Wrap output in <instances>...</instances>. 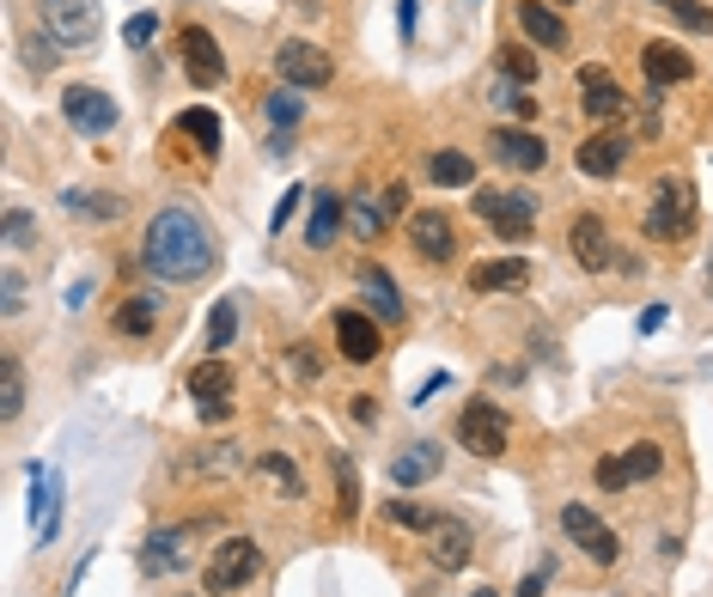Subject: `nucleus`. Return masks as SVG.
Listing matches in <instances>:
<instances>
[{
  "mask_svg": "<svg viewBox=\"0 0 713 597\" xmlns=\"http://www.w3.org/2000/svg\"><path fill=\"white\" fill-rule=\"evenodd\" d=\"M140 256H147V268L159 281H202L214 268V232L189 207H165L147 226V251Z\"/></svg>",
  "mask_w": 713,
  "mask_h": 597,
  "instance_id": "f257e3e1",
  "label": "nucleus"
},
{
  "mask_svg": "<svg viewBox=\"0 0 713 597\" xmlns=\"http://www.w3.org/2000/svg\"><path fill=\"white\" fill-rule=\"evenodd\" d=\"M256 574H263V549H256L251 537H226L214 549V561H207V574H202V591L207 597H226V591L251 586Z\"/></svg>",
  "mask_w": 713,
  "mask_h": 597,
  "instance_id": "f03ea898",
  "label": "nucleus"
},
{
  "mask_svg": "<svg viewBox=\"0 0 713 597\" xmlns=\"http://www.w3.org/2000/svg\"><path fill=\"white\" fill-rule=\"evenodd\" d=\"M458 439L476 451V458H500V451H507V439H512L507 409H500V402H488V397L463 402V414H458Z\"/></svg>",
  "mask_w": 713,
  "mask_h": 597,
  "instance_id": "7ed1b4c3",
  "label": "nucleus"
},
{
  "mask_svg": "<svg viewBox=\"0 0 713 597\" xmlns=\"http://www.w3.org/2000/svg\"><path fill=\"white\" fill-rule=\"evenodd\" d=\"M476 214H482L507 244H518V238H530V226H537V196H525V189H476Z\"/></svg>",
  "mask_w": 713,
  "mask_h": 597,
  "instance_id": "20e7f679",
  "label": "nucleus"
},
{
  "mask_svg": "<svg viewBox=\"0 0 713 597\" xmlns=\"http://www.w3.org/2000/svg\"><path fill=\"white\" fill-rule=\"evenodd\" d=\"M37 19L61 49H80L98 37V0H37Z\"/></svg>",
  "mask_w": 713,
  "mask_h": 597,
  "instance_id": "39448f33",
  "label": "nucleus"
},
{
  "mask_svg": "<svg viewBox=\"0 0 713 597\" xmlns=\"http://www.w3.org/2000/svg\"><path fill=\"white\" fill-rule=\"evenodd\" d=\"M561 530H567V542H579V555L586 561H598V567H616L622 561V542H616V530L604 525L592 506H561Z\"/></svg>",
  "mask_w": 713,
  "mask_h": 597,
  "instance_id": "423d86ee",
  "label": "nucleus"
},
{
  "mask_svg": "<svg viewBox=\"0 0 713 597\" xmlns=\"http://www.w3.org/2000/svg\"><path fill=\"white\" fill-rule=\"evenodd\" d=\"M275 74H281V86L318 92V86L335 80V56H323L318 43H281V49H275Z\"/></svg>",
  "mask_w": 713,
  "mask_h": 597,
  "instance_id": "0eeeda50",
  "label": "nucleus"
},
{
  "mask_svg": "<svg viewBox=\"0 0 713 597\" xmlns=\"http://www.w3.org/2000/svg\"><path fill=\"white\" fill-rule=\"evenodd\" d=\"M646 232H653L658 244L690 238V232H695V189L690 184H665V189H658V202L646 207Z\"/></svg>",
  "mask_w": 713,
  "mask_h": 597,
  "instance_id": "6e6552de",
  "label": "nucleus"
},
{
  "mask_svg": "<svg viewBox=\"0 0 713 597\" xmlns=\"http://www.w3.org/2000/svg\"><path fill=\"white\" fill-rule=\"evenodd\" d=\"M177 56H184L189 86H226V56H219L214 31H202V25H184V31H177Z\"/></svg>",
  "mask_w": 713,
  "mask_h": 597,
  "instance_id": "1a4fd4ad",
  "label": "nucleus"
},
{
  "mask_svg": "<svg viewBox=\"0 0 713 597\" xmlns=\"http://www.w3.org/2000/svg\"><path fill=\"white\" fill-rule=\"evenodd\" d=\"M61 116H68V128L74 135H92V140H104L116 128V104H110V92H92V86H74L68 98H61Z\"/></svg>",
  "mask_w": 713,
  "mask_h": 597,
  "instance_id": "9d476101",
  "label": "nucleus"
},
{
  "mask_svg": "<svg viewBox=\"0 0 713 597\" xmlns=\"http://www.w3.org/2000/svg\"><path fill=\"white\" fill-rule=\"evenodd\" d=\"M409 244H414V256H427V263H451L458 232H451V219L439 214V207H421V214H409Z\"/></svg>",
  "mask_w": 713,
  "mask_h": 597,
  "instance_id": "9b49d317",
  "label": "nucleus"
},
{
  "mask_svg": "<svg viewBox=\"0 0 713 597\" xmlns=\"http://www.w3.org/2000/svg\"><path fill=\"white\" fill-rule=\"evenodd\" d=\"M335 348H342V360H354V366L379 360V323H372L367 311L342 305V311H335Z\"/></svg>",
  "mask_w": 713,
  "mask_h": 597,
  "instance_id": "f8f14e48",
  "label": "nucleus"
},
{
  "mask_svg": "<svg viewBox=\"0 0 713 597\" xmlns=\"http://www.w3.org/2000/svg\"><path fill=\"white\" fill-rule=\"evenodd\" d=\"M488 147H495V159L512 165V172H543V165H549V147H543V135H530V128H495Z\"/></svg>",
  "mask_w": 713,
  "mask_h": 597,
  "instance_id": "ddd939ff",
  "label": "nucleus"
},
{
  "mask_svg": "<svg viewBox=\"0 0 713 597\" xmlns=\"http://www.w3.org/2000/svg\"><path fill=\"white\" fill-rule=\"evenodd\" d=\"M31 525L43 542H56V525H61V476L49 463H31Z\"/></svg>",
  "mask_w": 713,
  "mask_h": 597,
  "instance_id": "4468645a",
  "label": "nucleus"
},
{
  "mask_svg": "<svg viewBox=\"0 0 713 597\" xmlns=\"http://www.w3.org/2000/svg\"><path fill=\"white\" fill-rule=\"evenodd\" d=\"M567 251H574L579 268H611V232H604L598 214H574L567 226Z\"/></svg>",
  "mask_w": 713,
  "mask_h": 597,
  "instance_id": "2eb2a0df",
  "label": "nucleus"
},
{
  "mask_svg": "<svg viewBox=\"0 0 713 597\" xmlns=\"http://www.w3.org/2000/svg\"><path fill=\"white\" fill-rule=\"evenodd\" d=\"M177 567H189V530H184V525L153 530V542L140 549V574L159 579V574H177Z\"/></svg>",
  "mask_w": 713,
  "mask_h": 597,
  "instance_id": "dca6fc26",
  "label": "nucleus"
},
{
  "mask_svg": "<svg viewBox=\"0 0 713 597\" xmlns=\"http://www.w3.org/2000/svg\"><path fill=\"white\" fill-rule=\"evenodd\" d=\"M641 68H646V86H653V92H665V86H683V80H690V74H695V61L683 56L677 43H646Z\"/></svg>",
  "mask_w": 713,
  "mask_h": 597,
  "instance_id": "f3484780",
  "label": "nucleus"
},
{
  "mask_svg": "<svg viewBox=\"0 0 713 597\" xmlns=\"http://www.w3.org/2000/svg\"><path fill=\"white\" fill-rule=\"evenodd\" d=\"M530 281L525 256H495V263H476L470 268V293H518Z\"/></svg>",
  "mask_w": 713,
  "mask_h": 597,
  "instance_id": "a211bd4d",
  "label": "nucleus"
},
{
  "mask_svg": "<svg viewBox=\"0 0 713 597\" xmlns=\"http://www.w3.org/2000/svg\"><path fill=\"white\" fill-rule=\"evenodd\" d=\"M518 31H525L537 49H567V19L555 7H543V0H525V7H518Z\"/></svg>",
  "mask_w": 713,
  "mask_h": 597,
  "instance_id": "6ab92c4d",
  "label": "nucleus"
},
{
  "mask_svg": "<svg viewBox=\"0 0 713 597\" xmlns=\"http://www.w3.org/2000/svg\"><path fill=\"white\" fill-rule=\"evenodd\" d=\"M628 165V135H592L579 140V172L586 177H616Z\"/></svg>",
  "mask_w": 713,
  "mask_h": 597,
  "instance_id": "aec40b11",
  "label": "nucleus"
},
{
  "mask_svg": "<svg viewBox=\"0 0 713 597\" xmlns=\"http://www.w3.org/2000/svg\"><path fill=\"white\" fill-rule=\"evenodd\" d=\"M433 476H439V446L433 439H414L409 451L391 458V482L397 488H421V482H433Z\"/></svg>",
  "mask_w": 713,
  "mask_h": 597,
  "instance_id": "412c9836",
  "label": "nucleus"
},
{
  "mask_svg": "<svg viewBox=\"0 0 713 597\" xmlns=\"http://www.w3.org/2000/svg\"><path fill=\"white\" fill-rule=\"evenodd\" d=\"M579 92H586V116H598V123H611V116L628 110V98L611 86V74H604V68H579Z\"/></svg>",
  "mask_w": 713,
  "mask_h": 597,
  "instance_id": "4be33fe9",
  "label": "nucleus"
},
{
  "mask_svg": "<svg viewBox=\"0 0 713 597\" xmlns=\"http://www.w3.org/2000/svg\"><path fill=\"white\" fill-rule=\"evenodd\" d=\"M427 184H439V189H463V184H476V159H470V153H458V147L427 153Z\"/></svg>",
  "mask_w": 713,
  "mask_h": 597,
  "instance_id": "5701e85b",
  "label": "nucleus"
},
{
  "mask_svg": "<svg viewBox=\"0 0 713 597\" xmlns=\"http://www.w3.org/2000/svg\"><path fill=\"white\" fill-rule=\"evenodd\" d=\"M184 391L189 397H202V402H214V397H232L238 391V372L226 366V360H202V366H189V379H184Z\"/></svg>",
  "mask_w": 713,
  "mask_h": 597,
  "instance_id": "b1692460",
  "label": "nucleus"
},
{
  "mask_svg": "<svg viewBox=\"0 0 713 597\" xmlns=\"http://www.w3.org/2000/svg\"><path fill=\"white\" fill-rule=\"evenodd\" d=\"M256 476H263L281 500H300L305 495V476H300V463H293L287 451H263V458H256Z\"/></svg>",
  "mask_w": 713,
  "mask_h": 597,
  "instance_id": "393cba45",
  "label": "nucleus"
},
{
  "mask_svg": "<svg viewBox=\"0 0 713 597\" xmlns=\"http://www.w3.org/2000/svg\"><path fill=\"white\" fill-rule=\"evenodd\" d=\"M360 287H367V298H372V311H379L384 323H397V317H403V298H397V281L384 275L379 263H360Z\"/></svg>",
  "mask_w": 713,
  "mask_h": 597,
  "instance_id": "a878e982",
  "label": "nucleus"
},
{
  "mask_svg": "<svg viewBox=\"0 0 713 597\" xmlns=\"http://www.w3.org/2000/svg\"><path fill=\"white\" fill-rule=\"evenodd\" d=\"M433 537H439V549H433V561H439V567H446V574H458V567H463V561H470V530H463V525H458V518H446V525H439V530H433Z\"/></svg>",
  "mask_w": 713,
  "mask_h": 597,
  "instance_id": "bb28decb",
  "label": "nucleus"
},
{
  "mask_svg": "<svg viewBox=\"0 0 713 597\" xmlns=\"http://www.w3.org/2000/svg\"><path fill=\"white\" fill-rule=\"evenodd\" d=\"M153 323H159V298H153V293H135V298L116 305V330H123V335H147Z\"/></svg>",
  "mask_w": 713,
  "mask_h": 597,
  "instance_id": "cd10ccee",
  "label": "nucleus"
},
{
  "mask_svg": "<svg viewBox=\"0 0 713 597\" xmlns=\"http://www.w3.org/2000/svg\"><path fill=\"white\" fill-rule=\"evenodd\" d=\"M311 202H318V207H311V232H305V238H311V251H323V244H330L335 232H342L348 207L335 202V196H311Z\"/></svg>",
  "mask_w": 713,
  "mask_h": 597,
  "instance_id": "c85d7f7f",
  "label": "nucleus"
},
{
  "mask_svg": "<svg viewBox=\"0 0 713 597\" xmlns=\"http://www.w3.org/2000/svg\"><path fill=\"white\" fill-rule=\"evenodd\" d=\"M177 128H184V135L202 147V159H214V153H219V116H214V110L189 104V110H184V123H177Z\"/></svg>",
  "mask_w": 713,
  "mask_h": 597,
  "instance_id": "c756f323",
  "label": "nucleus"
},
{
  "mask_svg": "<svg viewBox=\"0 0 713 597\" xmlns=\"http://www.w3.org/2000/svg\"><path fill=\"white\" fill-rule=\"evenodd\" d=\"M61 202H68L74 219H116V214H123V202L104 196V189H68Z\"/></svg>",
  "mask_w": 713,
  "mask_h": 597,
  "instance_id": "7c9ffc66",
  "label": "nucleus"
},
{
  "mask_svg": "<svg viewBox=\"0 0 713 597\" xmlns=\"http://www.w3.org/2000/svg\"><path fill=\"white\" fill-rule=\"evenodd\" d=\"M384 518H391V525H403V530H421V537H433V530L446 525V512L414 506V500H391V506H384Z\"/></svg>",
  "mask_w": 713,
  "mask_h": 597,
  "instance_id": "2f4dec72",
  "label": "nucleus"
},
{
  "mask_svg": "<svg viewBox=\"0 0 713 597\" xmlns=\"http://www.w3.org/2000/svg\"><path fill=\"white\" fill-rule=\"evenodd\" d=\"M232 335H238V298H214V317H207V348L226 354Z\"/></svg>",
  "mask_w": 713,
  "mask_h": 597,
  "instance_id": "473e14b6",
  "label": "nucleus"
},
{
  "mask_svg": "<svg viewBox=\"0 0 713 597\" xmlns=\"http://www.w3.org/2000/svg\"><path fill=\"white\" fill-rule=\"evenodd\" d=\"M263 116H268V123H275V128H300V116H305V98H300V86H281V92H268Z\"/></svg>",
  "mask_w": 713,
  "mask_h": 597,
  "instance_id": "72a5a7b5",
  "label": "nucleus"
},
{
  "mask_svg": "<svg viewBox=\"0 0 713 597\" xmlns=\"http://www.w3.org/2000/svg\"><path fill=\"white\" fill-rule=\"evenodd\" d=\"M348 219H354V232L372 244V238L384 232V219H391V214H384V196H354V207H348Z\"/></svg>",
  "mask_w": 713,
  "mask_h": 597,
  "instance_id": "f704fd0d",
  "label": "nucleus"
},
{
  "mask_svg": "<svg viewBox=\"0 0 713 597\" xmlns=\"http://www.w3.org/2000/svg\"><path fill=\"white\" fill-rule=\"evenodd\" d=\"M19 409H25V372H19V360H0V414L19 421Z\"/></svg>",
  "mask_w": 713,
  "mask_h": 597,
  "instance_id": "c9c22d12",
  "label": "nucleus"
},
{
  "mask_svg": "<svg viewBox=\"0 0 713 597\" xmlns=\"http://www.w3.org/2000/svg\"><path fill=\"white\" fill-rule=\"evenodd\" d=\"M495 56H500V74H507V80L537 86V56H530L525 43H507V49H495Z\"/></svg>",
  "mask_w": 713,
  "mask_h": 597,
  "instance_id": "e433bc0d",
  "label": "nucleus"
},
{
  "mask_svg": "<svg viewBox=\"0 0 713 597\" xmlns=\"http://www.w3.org/2000/svg\"><path fill=\"white\" fill-rule=\"evenodd\" d=\"M658 470H665V451L658 446H634L628 458H622V476H628V482H653Z\"/></svg>",
  "mask_w": 713,
  "mask_h": 597,
  "instance_id": "4c0bfd02",
  "label": "nucleus"
},
{
  "mask_svg": "<svg viewBox=\"0 0 713 597\" xmlns=\"http://www.w3.org/2000/svg\"><path fill=\"white\" fill-rule=\"evenodd\" d=\"M153 37H159V19H153V12H135V19L123 25V43H128V49H147Z\"/></svg>",
  "mask_w": 713,
  "mask_h": 597,
  "instance_id": "58836bf2",
  "label": "nucleus"
},
{
  "mask_svg": "<svg viewBox=\"0 0 713 597\" xmlns=\"http://www.w3.org/2000/svg\"><path fill=\"white\" fill-rule=\"evenodd\" d=\"M671 19H677V25H690V31H713V12L702 7V0H677V7H671Z\"/></svg>",
  "mask_w": 713,
  "mask_h": 597,
  "instance_id": "ea45409f",
  "label": "nucleus"
},
{
  "mask_svg": "<svg viewBox=\"0 0 713 597\" xmlns=\"http://www.w3.org/2000/svg\"><path fill=\"white\" fill-rule=\"evenodd\" d=\"M25 61L49 74V68H56V61H61V56H56V37H31V43H25Z\"/></svg>",
  "mask_w": 713,
  "mask_h": 597,
  "instance_id": "a19ab883",
  "label": "nucleus"
},
{
  "mask_svg": "<svg viewBox=\"0 0 713 597\" xmlns=\"http://www.w3.org/2000/svg\"><path fill=\"white\" fill-rule=\"evenodd\" d=\"M360 512V476H354V458H342V518Z\"/></svg>",
  "mask_w": 713,
  "mask_h": 597,
  "instance_id": "79ce46f5",
  "label": "nucleus"
},
{
  "mask_svg": "<svg viewBox=\"0 0 713 597\" xmlns=\"http://www.w3.org/2000/svg\"><path fill=\"white\" fill-rule=\"evenodd\" d=\"M7 244H31V214L25 207H7Z\"/></svg>",
  "mask_w": 713,
  "mask_h": 597,
  "instance_id": "37998d69",
  "label": "nucleus"
},
{
  "mask_svg": "<svg viewBox=\"0 0 713 597\" xmlns=\"http://www.w3.org/2000/svg\"><path fill=\"white\" fill-rule=\"evenodd\" d=\"M0 293H7V298H0V305H7V317H12V311H19L25 305V281H19V268H7V275H0Z\"/></svg>",
  "mask_w": 713,
  "mask_h": 597,
  "instance_id": "c03bdc74",
  "label": "nucleus"
},
{
  "mask_svg": "<svg viewBox=\"0 0 713 597\" xmlns=\"http://www.w3.org/2000/svg\"><path fill=\"white\" fill-rule=\"evenodd\" d=\"M305 202V189H287V196H281V207H275V219H268V232H287V219H293V207Z\"/></svg>",
  "mask_w": 713,
  "mask_h": 597,
  "instance_id": "a18cd8bd",
  "label": "nucleus"
},
{
  "mask_svg": "<svg viewBox=\"0 0 713 597\" xmlns=\"http://www.w3.org/2000/svg\"><path fill=\"white\" fill-rule=\"evenodd\" d=\"M500 104H507L512 116H537V104H530V92H518V86H500Z\"/></svg>",
  "mask_w": 713,
  "mask_h": 597,
  "instance_id": "49530a36",
  "label": "nucleus"
},
{
  "mask_svg": "<svg viewBox=\"0 0 713 597\" xmlns=\"http://www.w3.org/2000/svg\"><path fill=\"white\" fill-rule=\"evenodd\" d=\"M598 488H628V476H622V458H604V463H598Z\"/></svg>",
  "mask_w": 713,
  "mask_h": 597,
  "instance_id": "de8ad7c7",
  "label": "nucleus"
},
{
  "mask_svg": "<svg viewBox=\"0 0 713 597\" xmlns=\"http://www.w3.org/2000/svg\"><path fill=\"white\" fill-rule=\"evenodd\" d=\"M403 202H409V189H403V184L384 189V214H403Z\"/></svg>",
  "mask_w": 713,
  "mask_h": 597,
  "instance_id": "09e8293b",
  "label": "nucleus"
},
{
  "mask_svg": "<svg viewBox=\"0 0 713 597\" xmlns=\"http://www.w3.org/2000/svg\"><path fill=\"white\" fill-rule=\"evenodd\" d=\"M232 414V402L226 397H214V402H202V421H226Z\"/></svg>",
  "mask_w": 713,
  "mask_h": 597,
  "instance_id": "8fccbe9b",
  "label": "nucleus"
},
{
  "mask_svg": "<svg viewBox=\"0 0 713 597\" xmlns=\"http://www.w3.org/2000/svg\"><path fill=\"white\" fill-rule=\"evenodd\" d=\"M665 317H671V311H665V305H646V311H641V330H646V335H653V330H658V323H665Z\"/></svg>",
  "mask_w": 713,
  "mask_h": 597,
  "instance_id": "3c124183",
  "label": "nucleus"
},
{
  "mask_svg": "<svg viewBox=\"0 0 713 597\" xmlns=\"http://www.w3.org/2000/svg\"><path fill=\"white\" fill-rule=\"evenodd\" d=\"M512 597H543V574H525V579H518V591Z\"/></svg>",
  "mask_w": 713,
  "mask_h": 597,
  "instance_id": "603ef678",
  "label": "nucleus"
},
{
  "mask_svg": "<svg viewBox=\"0 0 713 597\" xmlns=\"http://www.w3.org/2000/svg\"><path fill=\"white\" fill-rule=\"evenodd\" d=\"M414 7H421V0H403V7H397V19H403V37H414Z\"/></svg>",
  "mask_w": 713,
  "mask_h": 597,
  "instance_id": "864d4df0",
  "label": "nucleus"
},
{
  "mask_svg": "<svg viewBox=\"0 0 713 597\" xmlns=\"http://www.w3.org/2000/svg\"><path fill=\"white\" fill-rule=\"evenodd\" d=\"M470 597H495V591H488V586H482V591H470Z\"/></svg>",
  "mask_w": 713,
  "mask_h": 597,
  "instance_id": "5fc2aeb1",
  "label": "nucleus"
},
{
  "mask_svg": "<svg viewBox=\"0 0 713 597\" xmlns=\"http://www.w3.org/2000/svg\"><path fill=\"white\" fill-rule=\"evenodd\" d=\"M658 7H665V12H671V7H677V0H658Z\"/></svg>",
  "mask_w": 713,
  "mask_h": 597,
  "instance_id": "6e6d98bb",
  "label": "nucleus"
}]
</instances>
